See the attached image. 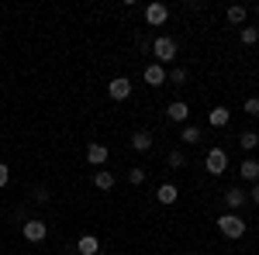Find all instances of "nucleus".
Wrapping results in <instances>:
<instances>
[{"instance_id":"nucleus-1","label":"nucleus","mask_w":259,"mask_h":255,"mask_svg":"<svg viewBox=\"0 0 259 255\" xmlns=\"http://www.w3.org/2000/svg\"><path fill=\"white\" fill-rule=\"evenodd\" d=\"M152 56L159 66L177 59V38H169V35H159V38H152Z\"/></svg>"},{"instance_id":"nucleus-2","label":"nucleus","mask_w":259,"mask_h":255,"mask_svg":"<svg viewBox=\"0 0 259 255\" xmlns=\"http://www.w3.org/2000/svg\"><path fill=\"white\" fill-rule=\"evenodd\" d=\"M218 231H221L225 238H242L245 231H249V224H245L239 214H221V217H218Z\"/></svg>"},{"instance_id":"nucleus-3","label":"nucleus","mask_w":259,"mask_h":255,"mask_svg":"<svg viewBox=\"0 0 259 255\" xmlns=\"http://www.w3.org/2000/svg\"><path fill=\"white\" fill-rule=\"evenodd\" d=\"M204 166H207L211 176H221V173L228 169V152H225V148H211L207 159H204Z\"/></svg>"},{"instance_id":"nucleus-4","label":"nucleus","mask_w":259,"mask_h":255,"mask_svg":"<svg viewBox=\"0 0 259 255\" xmlns=\"http://www.w3.org/2000/svg\"><path fill=\"white\" fill-rule=\"evenodd\" d=\"M107 93H111V100H128L132 97V79L128 76H114L111 83H107Z\"/></svg>"},{"instance_id":"nucleus-5","label":"nucleus","mask_w":259,"mask_h":255,"mask_svg":"<svg viewBox=\"0 0 259 255\" xmlns=\"http://www.w3.org/2000/svg\"><path fill=\"white\" fill-rule=\"evenodd\" d=\"M166 18H169V7H166V4H149V7H145V21H149L152 28L166 24Z\"/></svg>"},{"instance_id":"nucleus-6","label":"nucleus","mask_w":259,"mask_h":255,"mask_svg":"<svg viewBox=\"0 0 259 255\" xmlns=\"http://www.w3.org/2000/svg\"><path fill=\"white\" fill-rule=\"evenodd\" d=\"M225 203H228V207H232V214H235L239 207H245V203H249V193H245V190H239V186H228V190H225Z\"/></svg>"},{"instance_id":"nucleus-7","label":"nucleus","mask_w":259,"mask_h":255,"mask_svg":"<svg viewBox=\"0 0 259 255\" xmlns=\"http://www.w3.org/2000/svg\"><path fill=\"white\" fill-rule=\"evenodd\" d=\"M24 238L28 241H45V235H49V228H45V221H24Z\"/></svg>"},{"instance_id":"nucleus-8","label":"nucleus","mask_w":259,"mask_h":255,"mask_svg":"<svg viewBox=\"0 0 259 255\" xmlns=\"http://www.w3.org/2000/svg\"><path fill=\"white\" fill-rule=\"evenodd\" d=\"M142 79H145L149 86H162V83H166V66H159V62L145 66V73H142Z\"/></svg>"},{"instance_id":"nucleus-9","label":"nucleus","mask_w":259,"mask_h":255,"mask_svg":"<svg viewBox=\"0 0 259 255\" xmlns=\"http://www.w3.org/2000/svg\"><path fill=\"white\" fill-rule=\"evenodd\" d=\"M107 159H111V152H107L104 145H97V141H94V145H87V162H90V166H104Z\"/></svg>"},{"instance_id":"nucleus-10","label":"nucleus","mask_w":259,"mask_h":255,"mask_svg":"<svg viewBox=\"0 0 259 255\" xmlns=\"http://www.w3.org/2000/svg\"><path fill=\"white\" fill-rule=\"evenodd\" d=\"M166 118H169V121H187V118H190V107H187L183 100H173V104L166 107Z\"/></svg>"},{"instance_id":"nucleus-11","label":"nucleus","mask_w":259,"mask_h":255,"mask_svg":"<svg viewBox=\"0 0 259 255\" xmlns=\"http://www.w3.org/2000/svg\"><path fill=\"white\" fill-rule=\"evenodd\" d=\"M228 118H232V111L221 104V107H214V111L207 114V124H211V128H225V124H228Z\"/></svg>"},{"instance_id":"nucleus-12","label":"nucleus","mask_w":259,"mask_h":255,"mask_svg":"<svg viewBox=\"0 0 259 255\" xmlns=\"http://www.w3.org/2000/svg\"><path fill=\"white\" fill-rule=\"evenodd\" d=\"M239 176L245 179V183H256V179H259V162H256V159H245V162L239 166Z\"/></svg>"},{"instance_id":"nucleus-13","label":"nucleus","mask_w":259,"mask_h":255,"mask_svg":"<svg viewBox=\"0 0 259 255\" xmlns=\"http://www.w3.org/2000/svg\"><path fill=\"white\" fill-rule=\"evenodd\" d=\"M76 252H80V255H97L100 252V241L94 235H83L80 241H76Z\"/></svg>"},{"instance_id":"nucleus-14","label":"nucleus","mask_w":259,"mask_h":255,"mask_svg":"<svg viewBox=\"0 0 259 255\" xmlns=\"http://www.w3.org/2000/svg\"><path fill=\"white\" fill-rule=\"evenodd\" d=\"M177 196H180V190L173 183H162L159 190H156V200H159V203H177Z\"/></svg>"},{"instance_id":"nucleus-15","label":"nucleus","mask_w":259,"mask_h":255,"mask_svg":"<svg viewBox=\"0 0 259 255\" xmlns=\"http://www.w3.org/2000/svg\"><path fill=\"white\" fill-rule=\"evenodd\" d=\"M132 148H135V152H149V148H152V135H149V131H135V135H132Z\"/></svg>"},{"instance_id":"nucleus-16","label":"nucleus","mask_w":259,"mask_h":255,"mask_svg":"<svg viewBox=\"0 0 259 255\" xmlns=\"http://www.w3.org/2000/svg\"><path fill=\"white\" fill-rule=\"evenodd\" d=\"M94 186H97V190H114V173H111V169H97Z\"/></svg>"},{"instance_id":"nucleus-17","label":"nucleus","mask_w":259,"mask_h":255,"mask_svg":"<svg viewBox=\"0 0 259 255\" xmlns=\"http://www.w3.org/2000/svg\"><path fill=\"white\" fill-rule=\"evenodd\" d=\"M180 141L197 145V141H200V128H197V124H183V128H180Z\"/></svg>"},{"instance_id":"nucleus-18","label":"nucleus","mask_w":259,"mask_h":255,"mask_svg":"<svg viewBox=\"0 0 259 255\" xmlns=\"http://www.w3.org/2000/svg\"><path fill=\"white\" fill-rule=\"evenodd\" d=\"M239 145L245 148V152H252V148L259 145V135H256V131H242V135H239Z\"/></svg>"},{"instance_id":"nucleus-19","label":"nucleus","mask_w":259,"mask_h":255,"mask_svg":"<svg viewBox=\"0 0 259 255\" xmlns=\"http://www.w3.org/2000/svg\"><path fill=\"white\" fill-rule=\"evenodd\" d=\"M239 38H242V45H256L259 41V28H242Z\"/></svg>"},{"instance_id":"nucleus-20","label":"nucleus","mask_w":259,"mask_h":255,"mask_svg":"<svg viewBox=\"0 0 259 255\" xmlns=\"http://www.w3.org/2000/svg\"><path fill=\"white\" fill-rule=\"evenodd\" d=\"M228 21H232V24H242V21H245V7L232 4V7H228Z\"/></svg>"},{"instance_id":"nucleus-21","label":"nucleus","mask_w":259,"mask_h":255,"mask_svg":"<svg viewBox=\"0 0 259 255\" xmlns=\"http://www.w3.org/2000/svg\"><path fill=\"white\" fill-rule=\"evenodd\" d=\"M242 111H245L249 118H259V97H249V100H245V107H242Z\"/></svg>"},{"instance_id":"nucleus-22","label":"nucleus","mask_w":259,"mask_h":255,"mask_svg":"<svg viewBox=\"0 0 259 255\" xmlns=\"http://www.w3.org/2000/svg\"><path fill=\"white\" fill-rule=\"evenodd\" d=\"M166 83H173V86H180V83H187V69H173V73L166 76Z\"/></svg>"},{"instance_id":"nucleus-23","label":"nucleus","mask_w":259,"mask_h":255,"mask_svg":"<svg viewBox=\"0 0 259 255\" xmlns=\"http://www.w3.org/2000/svg\"><path fill=\"white\" fill-rule=\"evenodd\" d=\"M128 183H135V186H142V183H145V169H139V166H135V169L128 173Z\"/></svg>"},{"instance_id":"nucleus-24","label":"nucleus","mask_w":259,"mask_h":255,"mask_svg":"<svg viewBox=\"0 0 259 255\" xmlns=\"http://www.w3.org/2000/svg\"><path fill=\"white\" fill-rule=\"evenodd\" d=\"M183 162H187L183 152H169V169H183Z\"/></svg>"},{"instance_id":"nucleus-25","label":"nucleus","mask_w":259,"mask_h":255,"mask_svg":"<svg viewBox=\"0 0 259 255\" xmlns=\"http://www.w3.org/2000/svg\"><path fill=\"white\" fill-rule=\"evenodd\" d=\"M7 183H11V166H4V162H0V190H4Z\"/></svg>"},{"instance_id":"nucleus-26","label":"nucleus","mask_w":259,"mask_h":255,"mask_svg":"<svg viewBox=\"0 0 259 255\" xmlns=\"http://www.w3.org/2000/svg\"><path fill=\"white\" fill-rule=\"evenodd\" d=\"M35 200H38V203H49V190L38 186V190H35Z\"/></svg>"},{"instance_id":"nucleus-27","label":"nucleus","mask_w":259,"mask_h":255,"mask_svg":"<svg viewBox=\"0 0 259 255\" xmlns=\"http://www.w3.org/2000/svg\"><path fill=\"white\" fill-rule=\"evenodd\" d=\"M139 52H152V41H149V38H139Z\"/></svg>"},{"instance_id":"nucleus-28","label":"nucleus","mask_w":259,"mask_h":255,"mask_svg":"<svg viewBox=\"0 0 259 255\" xmlns=\"http://www.w3.org/2000/svg\"><path fill=\"white\" fill-rule=\"evenodd\" d=\"M249 200H252V203H259V183H252V190H249Z\"/></svg>"},{"instance_id":"nucleus-29","label":"nucleus","mask_w":259,"mask_h":255,"mask_svg":"<svg viewBox=\"0 0 259 255\" xmlns=\"http://www.w3.org/2000/svg\"><path fill=\"white\" fill-rule=\"evenodd\" d=\"M256 14H259V4H256Z\"/></svg>"}]
</instances>
